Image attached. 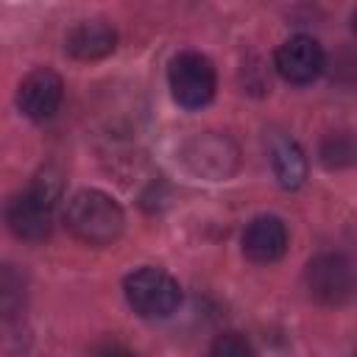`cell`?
I'll use <instances>...</instances> for the list:
<instances>
[{"label": "cell", "mask_w": 357, "mask_h": 357, "mask_svg": "<svg viewBox=\"0 0 357 357\" xmlns=\"http://www.w3.org/2000/svg\"><path fill=\"white\" fill-rule=\"evenodd\" d=\"M167 84H170V95L178 106L184 109H201L215 98L218 89V75L212 61L204 53L195 50H184L178 53L170 67H167Z\"/></svg>", "instance_id": "cell-4"}, {"label": "cell", "mask_w": 357, "mask_h": 357, "mask_svg": "<svg viewBox=\"0 0 357 357\" xmlns=\"http://www.w3.org/2000/svg\"><path fill=\"white\" fill-rule=\"evenodd\" d=\"M354 159V142H351V134L346 131H337V134H329L324 142H321V162L335 170V167H346L351 165Z\"/></svg>", "instance_id": "cell-13"}, {"label": "cell", "mask_w": 357, "mask_h": 357, "mask_svg": "<svg viewBox=\"0 0 357 357\" xmlns=\"http://www.w3.org/2000/svg\"><path fill=\"white\" fill-rule=\"evenodd\" d=\"M123 293L128 307L139 315V318H170L178 304H181V287L178 282L162 271V268H137L134 273L126 276L123 282Z\"/></svg>", "instance_id": "cell-3"}, {"label": "cell", "mask_w": 357, "mask_h": 357, "mask_svg": "<svg viewBox=\"0 0 357 357\" xmlns=\"http://www.w3.org/2000/svg\"><path fill=\"white\" fill-rule=\"evenodd\" d=\"M64 98V81L59 73H53L50 67H36L31 70L17 89V106L28 120L45 123L50 120Z\"/></svg>", "instance_id": "cell-8"}, {"label": "cell", "mask_w": 357, "mask_h": 357, "mask_svg": "<svg viewBox=\"0 0 357 357\" xmlns=\"http://www.w3.org/2000/svg\"><path fill=\"white\" fill-rule=\"evenodd\" d=\"M304 287H307L310 298H315L318 304H326V307H337V304L349 301V296L354 290L351 262L337 251L315 254L307 262Z\"/></svg>", "instance_id": "cell-5"}, {"label": "cell", "mask_w": 357, "mask_h": 357, "mask_svg": "<svg viewBox=\"0 0 357 357\" xmlns=\"http://www.w3.org/2000/svg\"><path fill=\"white\" fill-rule=\"evenodd\" d=\"M209 357H257L251 343L245 340V335L240 332H223L212 340L209 346Z\"/></svg>", "instance_id": "cell-14"}, {"label": "cell", "mask_w": 357, "mask_h": 357, "mask_svg": "<svg viewBox=\"0 0 357 357\" xmlns=\"http://www.w3.org/2000/svg\"><path fill=\"white\" fill-rule=\"evenodd\" d=\"M61 195V178L53 167H45L22 192L11 195L6 204V226L14 237L39 243L50 234L53 206Z\"/></svg>", "instance_id": "cell-1"}, {"label": "cell", "mask_w": 357, "mask_h": 357, "mask_svg": "<svg viewBox=\"0 0 357 357\" xmlns=\"http://www.w3.org/2000/svg\"><path fill=\"white\" fill-rule=\"evenodd\" d=\"M287 251V226L276 215H257L245 223L243 231V254L251 262L268 265L282 259Z\"/></svg>", "instance_id": "cell-9"}, {"label": "cell", "mask_w": 357, "mask_h": 357, "mask_svg": "<svg viewBox=\"0 0 357 357\" xmlns=\"http://www.w3.org/2000/svg\"><path fill=\"white\" fill-rule=\"evenodd\" d=\"M28 304V276L11 262L0 265V321H17Z\"/></svg>", "instance_id": "cell-12"}, {"label": "cell", "mask_w": 357, "mask_h": 357, "mask_svg": "<svg viewBox=\"0 0 357 357\" xmlns=\"http://www.w3.org/2000/svg\"><path fill=\"white\" fill-rule=\"evenodd\" d=\"M271 165H273L276 181L284 190H296L307 178V159L296 139H279L271 151Z\"/></svg>", "instance_id": "cell-11"}, {"label": "cell", "mask_w": 357, "mask_h": 357, "mask_svg": "<svg viewBox=\"0 0 357 357\" xmlns=\"http://www.w3.org/2000/svg\"><path fill=\"white\" fill-rule=\"evenodd\" d=\"M324 64H326V56H324L321 42L307 33H296V36L284 39L273 53L276 73L287 84H296V86L312 84L324 73Z\"/></svg>", "instance_id": "cell-6"}, {"label": "cell", "mask_w": 357, "mask_h": 357, "mask_svg": "<svg viewBox=\"0 0 357 357\" xmlns=\"http://www.w3.org/2000/svg\"><path fill=\"white\" fill-rule=\"evenodd\" d=\"M67 231L86 245H112L126 226L123 206L103 190H78L64 206Z\"/></svg>", "instance_id": "cell-2"}, {"label": "cell", "mask_w": 357, "mask_h": 357, "mask_svg": "<svg viewBox=\"0 0 357 357\" xmlns=\"http://www.w3.org/2000/svg\"><path fill=\"white\" fill-rule=\"evenodd\" d=\"M181 159L192 176L201 178H226L237 167V148L220 134H198L181 148Z\"/></svg>", "instance_id": "cell-7"}, {"label": "cell", "mask_w": 357, "mask_h": 357, "mask_svg": "<svg viewBox=\"0 0 357 357\" xmlns=\"http://www.w3.org/2000/svg\"><path fill=\"white\" fill-rule=\"evenodd\" d=\"M106 357H137V354H131L128 349H112Z\"/></svg>", "instance_id": "cell-15"}, {"label": "cell", "mask_w": 357, "mask_h": 357, "mask_svg": "<svg viewBox=\"0 0 357 357\" xmlns=\"http://www.w3.org/2000/svg\"><path fill=\"white\" fill-rule=\"evenodd\" d=\"M117 47V31L100 20H84L73 25L64 36V50L78 61L106 59Z\"/></svg>", "instance_id": "cell-10"}]
</instances>
